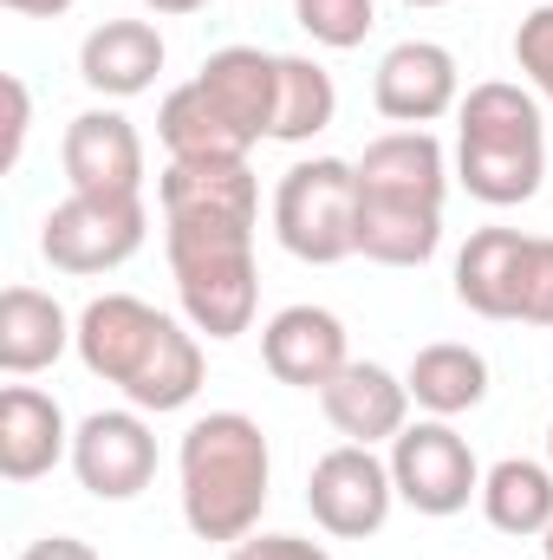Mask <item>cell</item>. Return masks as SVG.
<instances>
[{
	"mask_svg": "<svg viewBox=\"0 0 553 560\" xmlns=\"http://www.w3.org/2000/svg\"><path fill=\"white\" fill-rule=\"evenodd\" d=\"M72 346H79L92 378L118 385L131 398V411H156V418L196 405L202 372H209L202 365V339L183 319H169L150 300H138V293H98L79 313V339Z\"/></svg>",
	"mask_w": 553,
	"mask_h": 560,
	"instance_id": "cell-1",
	"label": "cell"
},
{
	"mask_svg": "<svg viewBox=\"0 0 553 560\" xmlns=\"http://www.w3.org/2000/svg\"><path fill=\"white\" fill-rule=\"evenodd\" d=\"M176 482H183V522L196 541H248L268 509L274 456L268 436L248 411H209L183 430L176 450Z\"/></svg>",
	"mask_w": 553,
	"mask_h": 560,
	"instance_id": "cell-2",
	"label": "cell"
},
{
	"mask_svg": "<svg viewBox=\"0 0 553 560\" xmlns=\"http://www.w3.org/2000/svg\"><path fill=\"white\" fill-rule=\"evenodd\" d=\"M456 183L489 209H515L541 196L548 125L528 85H508V79L469 85V98L456 105Z\"/></svg>",
	"mask_w": 553,
	"mask_h": 560,
	"instance_id": "cell-3",
	"label": "cell"
},
{
	"mask_svg": "<svg viewBox=\"0 0 553 560\" xmlns=\"http://www.w3.org/2000/svg\"><path fill=\"white\" fill-rule=\"evenodd\" d=\"M183 319L202 339H242L261 306V268H255V229L235 222H169L163 235Z\"/></svg>",
	"mask_w": 553,
	"mask_h": 560,
	"instance_id": "cell-4",
	"label": "cell"
},
{
	"mask_svg": "<svg viewBox=\"0 0 553 560\" xmlns=\"http://www.w3.org/2000/svg\"><path fill=\"white\" fill-rule=\"evenodd\" d=\"M358 170L345 156H306L274 189V235L306 268H332L358 255Z\"/></svg>",
	"mask_w": 553,
	"mask_h": 560,
	"instance_id": "cell-5",
	"label": "cell"
},
{
	"mask_svg": "<svg viewBox=\"0 0 553 560\" xmlns=\"http://www.w3.org/2000/svg\"><path fill=\"white\" fill-rule=\"evenodd\" d=\"M143 196H66L39 222V255L59 275H111L143 248Z\"/></svg>",
	"mask_w": 553,
	"mask_h": 560,
	"instance_id": "cell-6",
	"label": "cell"
},
{
	"mask_svg": "<svg viewBox=\"0 0 553 560\" xmlns=\"http://www.w3.org/2000/svg\"><path fill=\"white\" fill-rule=\"evenodd\" d=\"M385 463H391L398 502H411L416 515L443 522V515H462L469 495H482V463H475V450L462 443V430L449 418L404 423Z\"/></svg>",
	"mask_w": 553,
	"mask_h": 560,
	"instance_id": "cell-7",
	"label": "cell"
},
{
	"mask_svg": "<svg viewBox=\"0 0 553 560\" xmlns=\"http://www.w3.org/2000/svg\"><path fill=\"white\" fill-rule=\"evenodd\" d=\"M391 502H398V482H391V463L365 443H339L313 463L306 476V509L313 522L332 535V541H365L391 522Z\"/></svg>",
	"mask_w": 553,
	"mask_h": 560,
	"instance_id": "cell-8",
	"label": "cell"
},
{
	"mask_svg": "<svg viewBox=\"0 0 553 560\" xmlns=\"http://www.w3.org/2000/svg\"><path fill=\"white\" fill-rule=\"evenodd\" d=\"M372 105H378V118H391L404 131H423V125L449 118L462 105L456 52L436 46V39H398L372 72Z\"/></svg>",
	"mask_w": 553,
	"mask_h": 560,
	"instance_id": "cell-9",
	"label": "cell"
},
{
	"mask_svg": "<svg viewBox=\"0 0 553 560\" xmlns=\"http://www.w3.org/2000/svg\"><path fill=\"white\" fill-rule=\"evenodd\" d=\"M72 476L98 502H131L156 476V436L138 411H92L72 430Z\"/></svg>",
	"mask_w": 553,
	"mask_h": 560,
	"instance_id": "cell-10",
	"label": "cell"
},
{
	"mask_svg": "<svg viewBox=\"0 0 553 560\" xmlns=\"http://www.w3.org/2000/svg\"><path fill=\"white\" fill-rule=\"evenodd\" d=\"M72 196H143V138L125 112H79L59 143Z\"/></svg>",
	"mask_w": 553,
	"mask_h": 560,
	"instance_id": "cell-11",
	"label": "cell"
},
{
	"mask_svg": "<svg viewBox=\"0 0 553 560\" xmlns=\"http://www.w3.org/2000/svg\"><path fill=\"white\" fill-rule=\"evenodd\" d=\"M261 365L293 392H326L352 365L339 313H326V306H280L261 326Z\"/></svg>",
	"mask_w": 553,
	"mask_h": 560,
	"instance_id": "cell-12",
	"label": "cell"
},
{
	"mask_svg": "<svg viewBox=\"0 0 553 560\" xmlns=\"http://www.w3.org/2000/svg\"><path fill=\"white\" fill-rule=\"evenodd\" d=\"M156 189H163V215L169 222H235V229L261 222V183H255L248 156L169 163Z\"/></svg>",
	"mask_w": 553,
	"mask_h": 560,
	"instance_id": "cell-13",
	"label": "cell"
},
{
	"mask_svg": "<svg viewBox=\"0 0 553 560\" xmlns=\"http://www.w3.org/2000/svg\"><path fill=\"white\" fill-rule=\"evenodd\" d=\"M528 268H534V235H521V229H475L469 248L456 255V300L469 313H482V319H521Z\"/></svg>",
	"mask_w": 553,
	"mask_h": 560,
	"instance_id": "cell-14",
	"label": "cell"
},
{
	"mask_svg": "<svg viewBox=\"0 0 553 560\" xmlns=\"http://www.w3.org/2000/svg\"><path fill=\"white\" fill-rule=\"evenodd\" d=\"M319 411H326V423H332L345 443L378 450V443H398V430L411 423V385H404L398 372L372 365V359H352V365L319 392Z\"/></svg>",
	"mask_w": 553,
	"mask_h": 560,
	"instance_id": "cell-15",
	"label": "cell"
},
{
	"mask_svg": "<svg viewBox=\"0 0 553 560\" xmlns=\"http://www.w3.org/2000/svg\"><path fill=\"white\" fill-rule=\"evenodd\" d=\"M196 85L209 92V105H215L248 143H261L268 131H274L280 52H261V46H222V52L202 59Z\"/></svg>",
	"mask_w": 553,
	"mask_h": 560,
	"instance_id": "cell-16",
	"label": "cell"
},
{
	"mask_svg": "<svg viewBox=\"0 0 553 560\" xmlns=\"http://www.w3.org/2000/svg\"><path fill=\"white\" fill-rule=\"evenodd\" d=\"M59 456H72V430H66L59 398H46L39 385H7L0 392V476L39 482L59 469Z\"/></svg>",
	"mask_w": 553,
	"mask_h": 560,
	"instance_id": "cell-17",
	"label": "cell"
},
{
	"mask_svg": "<svg viewBox=\"0 0 553 560\" xmlns=\"http://www.w3.org/2000/svg\"><path fill=\"white\" fill-rule=\"evenodd\" d=\"M163 59H169L163 52V33L150 20H105L79 46V79L92 92H105V98H138V92L156 85Z\"/></svg>",
	"mask_w": 553,
	"mask_h": 560,
	"instance_id": "cell-18",
	"label": "cell"
},
{
	"mask_svg": "<svg viewBox=\"0 0 553 560\" xmlns=\"http://www.w3.org/2000/svg\"><path fill=\"white\" fill-rule=\"evenodd\" d=\"M72 339H79V319H66V306L52 293H39V287H7L0 293V372L7 378L46 372Z\"/></svg>",
	"mask_w": 553,
	"mask_h": 560,
	"instance_id": "cell-19",
	"label": "cell"
},
{
	"mask_svg": "<svg viewBox=\"0 0 553 560\" xmlns=\"http://www.w3.org/2000/svg\"><path fill=\"white\" fill-rule=\"evenodd\" d=\"M482 515L495 535L534 541L553 528V463L534 456H502L495 469H482Z\"/></svg>",
	"mask_w": 553,
	"mask_h": 560,
	"instance_id": "cell-20",
	"label": "cell"
},
{
	"mask_svg": "<svg viewBox=\"0 0 553 560\" xmlns=\"http://www.w3.org/2000/svg\"><path fill=\"white\" fill-rule=\"evenodd\" d=\"M404 385H411L416 411H430V418H462V411H475V405L489 398V359H482L475 346L436 339V346H423L411 359Z\"/></svg>",
	"mask_w": 553,
	"mask_h": 560,
	"instance_id": "cell-21",
	"label": "cell"
},
{
	"mask_svg": "<svg viewBox=\"0 0 553 560\" xmlns=\"http://www.w3.org/2000/svg\"><path fill=\"white\" fill-rule=\"evenodd\" d=\"M156 138H163V150H169V163H196V156H248V150H255V143L209 105V92H202L196 79L176 85V92L156 105Z\"/></svg>",
	"mask_w": 553,
	"mask_h": 560,
	"instance_id": "cell-22",
	"label": "cell"
},
{
	"mask_svg": "<svg viewBox=\"0 0 553 560\" xmlns=\"http://www.w3.org/2000/svg\"><path fill=\"white\" fill-rule=\"evenodd\" d=\"M339 118V92H332V72L299 59V52H280V98H274V143H306L319 138L326 125Z\"/></svg>",
	"mask_w": 553,
	"mask_h": 560,
	"instance_id": "cell-23",
	"label": "cell"
},
{
	"mask_svg": "<svg viewBox=\"0 0 553 560\" xmlns=\"http://www.w3.org/2000/svg\"><path fill=\"white\" fill-rule=\"evenodd\" d=\"M293 13H299V26H306L319 46H332V52L365 46V33L378 26V7H372V0H293Z\"/></svg>",
	"mask_w": 553,
	"mask_h": 560,
	"instance_id": "cell-24",
	"label": "cell"
},
{
	"mask_svg": "<svg viewBox=\"0 0 553 560\" xmlns=\"http://www.w3.org/2000/svg\"><path fill=\"white\" fill-rule=\"evenodd\" d=\"M515 66H521V79H528V92L553 105V0H541V7L515 26Z\"/></svg>",
	"mask_w": 553,
	"mask_h": 560,
	"instance_id": "cell-25",
	"label": "cell"
},
{
	"mask_svg": "<svg viewBox=\"0 0 553 560\" xmlns=\"http://www.w3.org/2000/svg\"><path fill=\"white\" fill-rule=\"evenodd\" d=\"M521 326H553V235H534V268H528Z\"/></svg>",
	"mask_w": 553,
	"mask_h": 560,
	"instance_id": "cell-26",
	"label": "cell"
},
{
	"mask_svg": "<svg viewBox=\"0 0 553 560\" xmlns=\"http://www.w3.org/2000/svg\"><path fill=\"white\" fill-rule=\"evenodd\" d=\"M228 560H332V555L306 535H248V541L228 548Z\"/></svg>",
	"mask_w": 553,
	"mask_h": 560,
	"instance_id": "cell-27",
	"label": "cell"
},
{
	"mask_svg": "<svg viewBox=\"0 0 553 560\" xmlns=\"http://www.w3.org/2000/svg\"><path fill=\"white\" fill-rule=\"evenodd\" d=\"M26 125H33V98H26L20 79H7V150H0V170L20 163V150H26Z\"/></svg>",
	"mask_w": 553,
	"mask_h": 560,
	"instance_id": "cell-28",
	"label": "cell"
},
{
	"mask_svg": "<svg viewBox=\"0 0 553 560\" xmlns=\"http://www.w3.org/2000/svg\"><path fill=\"white\" fill-rule=\"evenodd\" d=\"M20 560H98V548L79 541V535H46V541H33Z\"/></svg>",
	"mask_w": 553,
	"mask_h": 560,
	"instance_id": "cell-29",
	"label": "cell"
},
{
	"mask_svg": "<svg viewBox=\"0 0 553 560\" xmlns=\"http://www.w3.org/2000/svg\"><path fill=\"white\" fill-rule=\"evenodd\" d=\"M0 7H7V13H26V20H59L72 0H0Z\"/></svg>",
	"mask_w": 553,
	"mask_h": 560,
	"instance_id": "cell-30",
	"label": "cell"
},
{
	"mask_svg": "<svg viewBox=\"0 0 553 560\" xmlns=\"http://www.w3.org/2000/svg\"><path fill=\"white\" fill-rule=\"evenodd\" d=\"M150 13H163V20H183V13H202L209 0H143Z\"/></svg>",
	"mask_w": 553,
	"mask_h": 560,
	"instance_id": "cell-31",
	"label": "cell"
},
{
	"mask_svg": "<svg viewBox=\"0 0 553 560\" xmlns=\"http://www.w3.org/2000/svg\"><path fill=\"white\" fill-rule=\"evenodd\" d=\"M541 555H548V560H553V528H548V535H541Z\"/></svg>",
	"mask_w": 553,
	"mask_h": 560,
	"instance_id": "cell-32",
	"label": "cell"
},
{
	"mask_svg": "<svg viewBox=\"0 0 553 560\" xmlns=\"http://www.w3.org/2000/svg\"><path fill=\"white\" fill-rule=\"evenodd\" d=\"M404 7H449V0H404Z\"/></svg>",
	"mask_w": 553,
	"mask_h": 560,
	"instance_id": "cell-33",
	"label": "cell"
},
{
	"mask_svg": "<svg viewBox=\"0 0 553 560\" xmlns=\"http://www.w3.org/2000/svg\"><path fill=\"white\" fill-rule=\"evenodd\" d=\"M548 463H553V423H548Z\"/></svg>",
	"mask_w": 553,
	"mask_h": 560,
	"instance_id": "cell-34",
	"label": "cell"
}]
</instances>
